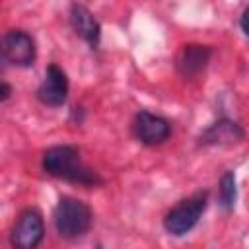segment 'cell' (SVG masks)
<instances>
[{"mask_svg": "<svg viewBox=\"0 0 249 249\" xmlns=\"http://www.w3.org/2000/svg\"><path fill=\"white\" fill-rule=\"evenodd\" d=\"M93 222L91 208L74 196H62L54 208V228L60 237L76 239L89 231Z\"/></svg>", "mask_w": 249, "mask_h": 249, "instance_id": "2", "label": "cell"}, {"mask_svg": "<svg viewBox=\"0 0 249 249\" xmlns=\"http://www.w3.org/2000/svg\"><path fill=\"white\" fill-rule=\"evenodd\" d=\"M70 23L72 29L91 47L95 49L101 37V25L95 19V16L82 4H72L70 6Z\"/></svg>", "mask_w": 249, "mask_h": 249, "instance_id": "8", "label": "cell"}, {"mask_svg": "<svg viewBox=\"0 0 249 249\" xmlns=\"http://www.w3.org/2000/svg\"><path fill=\"white\" fill-rule=\"evenodd\" d=\"M208 206V195L206 193H195L189 198L181 200L179 204H175L163 218V228L167 233L181 237L185 233H189L200 220V216L204 214Z\"/></svg>", "mask_w": 249, "mask_h": 249, "instance_id": "3", "label": "cell"}, {"mask_svg": "<svg viewBox=\"0 0 249 249\" xmlns=\"http://www.w3.org/2000/svg\"><path fill=\"white\" fill-rule=\"evenodd\" d=\"M43 237H45V222L41 212L35 208H25L19 214L10 235L14 249H37Z\"/></svg>", "mask_w": 249, "mask_h": 249, "instance_id": "4", "label": "cell"}, {"mask_svg": "<svg viewBox=\"0 0 249 249\" xmlns=\"http://www.w3.org/2000/svg\"><path fill=\"white\" fill-rule=\"evenodd\" d=\"M247 14H249V8H245V12L241 14V31H243V35L249 33V31H247Z\"/></svg>", "mask_w": 249, "mask_h": 249, "instance_id": "13", "label": "cell"}, {"mask_svg": "<svg viewBox=\"0 0 249 249\" xmlns=\"http://www.w3.org/2000/svg\"><path fill=\"white\" fill-rule=\"evenodd\" d=\"M2 56L14 66H31L35 60V41L29 33L14 29L2 39Z\"/></svg>", "mask_w": 249, "mask_h": 249, "instance_id": "5", "label": "cell"}, {"mask_svg": "<svg viewBox=\"0 0 249 249\" xmlns=\"http://www.w3.org/2000/svg\"><path fill=\"white\" fill-rule=\"evenodd\" d=\"M134 134L136 138L146 144V146H156V144H161L169 138L171 134V124L167 119L160 117V115H154L150 111H140L136 117H134Z\"/></svg>", "mask_w": 249, "mask_h": 249, "instance_id": "6", "label": "cell"}, {"mask_svg": "<svg viewBox=\"0 0 249 249\" xmlns=\"http://www.w3.org/2000/svg\"><path fill=\"white\" fill-rule=\"evenodd\" d=\"M212 56V49L206 45H185L177 56V70L185 78L200 74Z\"/></svg>", "mask_w": 249, "mask_h": 249, "instance_id": "10", "label": "cell"}, {"mask_svg": "<svg viewBox=\"0 0 249 249\" xmlns=\"http://www.w3.org/2000/svg\"><path fill=\"white\" fill-rule=\"evenodd\" d=\"M43 169L53 177L86 187H95L101 183V177L82 163L80 152L74 146H51L45 150Z\"/></svg>", "mask_w": 249, "mask_h": 249, "instance_id": "1", "label": "cell"}, {"mask_svg": "<svg viewBox=\"0 0 249 249\" xmlns=\"http://www.w3.org/2000/svg\"><path fill=\"white\" fill-rule=\"evenodd\" d=\"M10 95H12V86L6 82H0V103L6 101Z\"/></svg>", "mask_w": 249, "mask_h": 249, "instance_id": "12", "label": "cell"}, {"mask_svg": "<svg viewBox=\"0 0 249 249\" xmlns=\"http://www.w3.org/2000/svg\"><path fill=\"white\" fill-rule=\"evenodd\" d=\"M237 200V187H235V175L233 171H226L220 179V206L224 210H233Z\"/></svg>", "mask_w": 249, "mask_h": 249, "instance_id": "11", "label": "cell"}, {"mask_svg": "<svg viewBox=\"0 0 249 249\" xmlns=\"http://www.w3.org/2000/svg\"><path fill=\"white\" fill-rule=\"evenodd\" d=\"M243 136H245V132H243V128L237 123H233L230 119H220L214 124H210L200 134L198 140L204 146H216V144L218 146H230V144L241 142Z\"/></svg>", "mask_w": 249, "mask_h": 249, "instance_id": "9", "label": "cell"}, {"mask_svg": "<svg viewBox=\"0 0 249 249\" xmlns=\"http://www.w3.org/2000/svg\"><path fill=\"white\" fill-rule=\"evenodd\" d=\"M97 249H103V247H97Z\"/></svg>", "mask_w": 249, "mask_h": 249, "instance_id": "14", "label": "cell"}, {"mask_svg": "<svg viewBox=\"0 0 249 249\" xmlns=\"http://www.w3.org/2000/svg\"><path fill=\"white\" fill-rule=\"evenodd\" d=\"M37 97L41 103L49 107H60L68 97V78L62 68L56 64H51L45 70V78L37 89Z\"/></svg>", "mask_w": 249, "mask_h": 249, "instance_id": "7", "label": "cell"}]
</instances>
